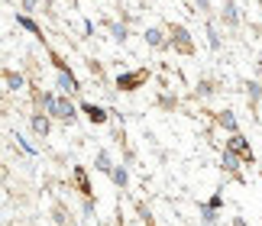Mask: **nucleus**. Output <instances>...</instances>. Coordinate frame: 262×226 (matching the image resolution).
I'll list each match as a JSON object with an SVG mask.
<instances>
[{"instance_id":"2","label":"nucleus","mask_w":262,"mask_h":226,"mask_svg":"<svg viewBox=\"0 0 262 226\" xmlns=\"http://www.w3.org/2000/svg\"><path fill=\"white\" fill-rule=\"evenodd\" d=\"M52 61H55V68H58V87H62L65 94H78V91H81V87H78L75 75H72V71L65 68V61L58 58V55H52Z\"/></svg>"},{"instance_id":"14","label":"nucleus","mask_w":262,"mask_h":226,"mask_svg":"<svg viewBox=\"0 0 262 226\" xmlns=\"http://www.w3.org/2000/svg\"><path fill=\"white\" fill-rule=\"evenodd\" d=\"M207 42H210V49H220V33H217V23H214V16L207 19Z\"/></svg>"},{"instance_id":"16","label":"nucleus","mask_w":262,"mask_h":226,"mask_svg":"<svg viewBox=\"0 0 262 226\" xmlns=\"http://www.w3.org/2000/svg\"><path fill=\"white\" fill-rule=\"evenodd\" d=\"M224 23H227V26H239V13H236V4H227V7H224Z\"/></svg>"},{"instance_id":"11","label":"nucleus","mask_w":262,"mask_h":226,"mask_svg":"<svg viewBox=\"0 0 262 226\" xmlns=\"http://www.w3.org/2000/svg\"><path fill=\"white\" fill-rule=\"evenodd\" d=\"M94 168H97V171H107V174L114 171V162H110V152H104V149L97 152V155H94Z\"/></svg>"},{"instance_id":"18","label":"nucleus","mask_w":262,"mask_h":226,"mask_svg":"<svg viewBox=\"0 0 262 226\" xmlns=\"http://www.w3.org/2000/svg\"><path fill=\"white\" fill-rule=\"evenodd\" d=\"M246 94H249V104L262 100V84H259V81H249V84H246Z\"/></svg>"},{"instance_id":"4","label":"nucleus","mask_w":262,"mask_h":226,"mask_svg":"<svg viewBox=\"0 0 262 226\" xmlns=\"http://www.w3.org/2000/svg\"><path fill=\"white\" fill-rule=\"evenodd\" d=\"M227 149H233V152H239V155H243V165H253V149H249V142L239 136V132H233V136L227 139Z\"/></svg>"},{"instance_id":"27","label":"nucleus","mask_w":262,"mask_h":226,"mask_svg":"<svg viewBox=\"0 0 262 226\" xmlns=\"http://www.w3.org/2000/svg\"><path fill=\"white\" fill-rule=\"evenodd\" d=\"M194 4H198V7H201V10H204V13L210 16V4H207V0H194Z\"/></svg>"},{"instance_id":"21","label":"nucleus","mask_w":262,"mask_h":226,"mask_svg":"<svg viewBox=\"0 0 262 226\" xmlns=\"http://www.w3.org/2000/svg\"><path fill=\"white\" fill-rule=\"evenodd\" d=\"M110 33H114V39H117V42H126V36H129V29H126L123 23H114V26H110Z\"/></svg>"},{"instance_id":"29","label":"nucleus","mask_w":262,"mask_h":226,"mask_svg":"<svg viewBox=\"0 0 262 226\" xmlns=\"http://www.w3.org/2000/svg\"><path fill=\"white\" fill-rule=\"evenodd\" d=\"M233 226H246V220H243V217H236V220H233Z\"/></svg>"},{"instance_id":"19","label":"nucleus","mask_w":262,"mask_h":226,"mask_svg":"<svg viewBox=\"0 0 262 226\" xmlns=\"http://www.w3.org/2000/svg\"><path fill=\"white\" fill-rule=\"evenodd\" d=\"M220 126L230 129V132H236V117H233L230 110H224V113H220Z\"/></svg>"},{"instance_id":"3","label":"nucleus","mask_w":262,"mask_h":226,"mask_svg":"<svg viewBox=\"0 0 262 226\" xmlns=\"http://www.w3.org/2000/svg\"><path fill=\"white\" fill-rule=\"evenodd\" d=\"M146 78H149L146 68H139V71H123V75H117V87H120V91H136L139 84H146Z\"/></svg>"},{"instance_id":"5","label":"nucleus","mask_w":262,"mask_h":226,"mask_svg":"<svg viewBox=\"0 0 262 226\" xmlns=\"http://www.w3.org/2000/svg\"><path fill=\"white\" fill-rule=\"evenodd\" d=\"M49 117H55V120H65V123H72L75 117H78V107L72 104L68 97H58V104H55V110L49 113Z\"/></svg>"},{"instance_id":"9","label":"nucleus","mask_w":262,"mask_h":226,"mask_svg":"<svg viewBox=\"0 0 262 226\" xmlns=\"http://www.w3.org/2000/svg\"><path fill=\"white\" fill-rule=\"evenodd\" d=\"M4 84H7V91H23V84H26V81H23V75H16V71H4Z\"/></svg>"},{"instance_id":"13","label":"nucleus","mask_w":262,"mask_h":226,"mask_svg":"<svg viewBox=\"0 0 262 226\" xmlns=\"http://www.w3.org/2000/svg\"><path fill=\"white\" fill-rule=\"evenodd\" d=\"M110 178H114V184H117V188H126V184H129V174H126V168H123V165H114V171H110Z\"/></svg>"},{"instance_id":"17","label":"nucleus","mask_w":262,"mask_h":226,"mask_svg":"<svg viewBox=\"0 0 262 226\" xmlns=\"http://www.w3.org/2000/svg\"><path fill=\"white\" fill-rule=\"evenodd\" d=\"M201 220H204V226H214L217 223V210L207 207V204H201Z\"/></svg>"},{"instance_id":"23","label":"nucleus","mask_w":262,"mask_h":226,"mask_svg":"<svg viewBox=\"0 0 262 226\" xmlns=\"http://www.w3.org/2000/svg\"><path fill=\"white\" fill-rule=\"evenodd\" d=\"M178 104V100H175V94H162V97H159V107H165V110H172Z\"/></svg>"},{"instance_id":"10","label":"nucleus","mask_w":262,"mask_h":226,"mask_svg":"<svg viewBox=\"0 0 262 226\" xmlns=\"http://www.w3.org/2000/svg\"><path fill=\"white\" fill-rule=\"evenodd\" d=\"M75 181H78V191H81L84 197H91V194H94V191H91V181H88V171H84L81 165L75 168Z\"/></svg>"},{"instance_id":"28","label":"nucleus","mask_w":262,"mask_h":226,"mask_svg":"<svg viewBox=\"0 0 262 226\" xmlns=\"http://www.w3.org/2000/svg\"><path fill=\"white\" fill-rule=\"evenodd\" d=\"M23 10H36V0H23Z\"/></svg>"},{"instance_id":"20","label":"nucleus","mask_w":262,"mask_h":226,"mask_svg":"<svg viewBox=\"0 0 262 226\" xmlns=\"http://www.w3.org/2000/svg\"><path fill=\"white\" fill-rule=\"evenodd\" d=\"M39 104H42L49 113H52V110H55V104H58V97H55V94H49V91H42V94H39Z\"/></svg>"},{"instance_id":"26","label":"nucleus","mask_w":262,"mask_h":226,"mask_svg":"<svg viewBox=\"0 0 262 226\" xmlns=\"http://www.w3.org/2000/svg\"><path fill=\"white\" fill-rule=\"evenodd\" d=\"M55 223H58V226H65V213H62V207H55Z\"/></svg>"},{"instance_id":"1","label":"nucleus","mask_w":262,"mask_h":226,"mask_svg":"<svg viewBox=\"0 0 262 226\" xmlns=\"http://www.w3.org/2000/svg\"><path fill=\"white\" fill-rule=\"evenodd\" d=\"M168 42H172V49H178V52L181 55H191V52H194V42H191V33H188V29L185 26H172V39H168Z\"/></svg>"},{"instance_id":"25","label":"nucleus","mask_w":262,"mask_h":226,"mask_svg":"<svg viewBox=\"0 0 262 226\" xmlns=\"http://www.w3.org/2000/svg\"><path fill=\"white\" fill-rule=\"evenodd\" d=\"M84 217H94V204H91V197H84Z\"/></svg>"},{"instance_id":"15","label":"nucleus","mask_w":262,"mask_h":226,"mask_svg":"<svg viewBox=\"0 0 262 226\" xmlns=\"http://www.w3.org/2000/svg\"><path fill=\"white\" fill-rule=\"evenodd\" d=\"M224 168H227L230 174H236L239 162H236V152H233V149H224Z\"/></svg>"},{"instance_id":"7","label":"nucleus","mask_w":262,"mask_h":226,"mask_svg":"<svg viewBox=\"0 0 262 226\" xmlns=\"http://www.w3.org/2000/svg\"><path fill=\"white\" fill-rule=\"evenodd\" d=\"M146 42L152 46V49H168V46H172V42L165 39V33H162V29H156V26L146 29Z\"/></svg>"},{"instance_id":"8","label":"nucleus","mask_w":262,"mask_h":226,"mask_svg":"<svg viewBox=\"0 0 262 226\" xmlns=\"http://www.w3.org/2000/svg\"><path fill=\"white\" fill-rule=\"evenodd\" d=\"M29 123H33V132H36L39 139L49 136V117H46V113H33V120H29Z\"/></svg>"},{"instance_id":"22","label":"nucleus","mask_w":262,"mask_h":226,"mask_svg":"<svg viewBox=\"0 0 262 226\" xmlns=\"http://www.w3.org/2000/svg\"><path fill=\"white\" fill-rule=\"evenodd\" d=\"M198 94L201 97H210V94H214V84H210V81H198Z\"/></svg>"},{"instance_id":"12","label":"nucleus","mask_w":262,"mask_h":226,"mask_svg":"<svg viewBox=\"0 0 262 226\" xmlns=\"http://www.w3.org/2000/svg\"><path fill=\"white\" fill-rule=\"evenodd\" d=\"M16 26H23L26 33H33L36 39H42V29H39V26H36V23H33L29 16H23V13H16Z\"/></svg>"},{"instance_id":"24","label":"nucleus","mask_w":262,"mask_h":226,"mask_svg":"<svg viewBox=\"0 0 262 226\" xmlns=\"http://www.w3.org/2000/svg\"><path fill=\"white\" fill-rule=\"evenodd\" d=\"M207 207H214V210H220V207H224V194H214V197L207 200Z\"/></svg>"},{"instance_id":"6","label":"nucleus","mask_w":262,"mask_h":226,"mask_svg":"<svg viewBox=\"0 0 262 226\" xmlns=\"http://www.w3.org/2000/svg\"><path fill=\"white\" fill-rule=\"evenodd\" d=\"M81 113L91 123H97V126H100V123H107V117H110V113L104 107H97V104H81Z\"/></svg>"}]
</instances>
